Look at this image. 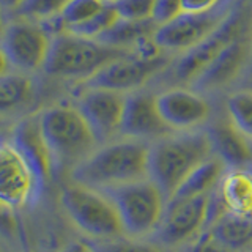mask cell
Returning a JSON list of instances; mask_svg holds the SVG:
<instances>
[{
  "label": "cell",
  "mask_w": 252,
  "mask_h": 252,
  "mask_svg": "<svg viewBox=\"0 0 252 252\" xmlns=\"http://www.w3.org/2000/svg\"><path fill=\"white\" fill-rule=\"evenodd\" d=\"M123 54V49L106 46L96 39L62 33L51 38L43 69L54 77L81 79L87 82L102 66Z\"/></svg>",
  "instance_id": "5"
},
{
  "label": "cell",
  "mask_w": 252,
  "mask_h": 252,
  "mask_svg": "<svg viewBox=\"0 0 252 252\" xmlns=\"http://www.w3.org/2000/svg\"><path fill=\"white\" fill-rule=\"evenodd\" d=\"M24 2H26V0H0V10L16 13Z\"/></svg>",
  "instance_id": "35"
},
{
  "label": "cell",
  "mask_w": 252,
  "mask_h": 252,
  "mask_svg": "<svg viewBox=\"0 0 252 252\" xmlns=\"http://www.w3.org/2000/svg\"><path fill=\"white\" fill-rule=\"evenodd\" d=\"M33 82L22 74L0 76V112H13L27 106L33 98Z\"/></svg>",
  "instance_id": "23"
},
{
  "label": "cell",
  "mask_w": 252,
  "mask_h": 252,
  "mask_svg": "<svg viewBox=\"0 0 252 252\" xmlns=\"http://www.w3.org/2000/svg\"><path fill=\"white\" fill-rule=\"evenodd\" d=\"M89 252H96V251H93L92 248H89Z\"/></svg>",
  "instance_id": "39"
},
{
  "label": "cell",
  "mask_w": 252,
  "mask_h": 252,
  "mask_svg": "<svg viewBox=\"0 0 252 252\" xmlns=\"http://www.w3.org/2000/svg\"><path fill=\"white\" fill-rule=\"evenodd\" d=\"M147 159L148 145L145 142L129 137L106 142L74 165L71 180L106 191L147 178Z\"/></svg>",
  "instance_id": "1"
},
{
  "label": "cell",
  "mask_w": 252,
  "mask_h": 252,
  "mask_svg": "<svg viewBox=\"0 0 252 252\" xmlns=\"http://www.w3.org/2000/svg\"><path fill=\"white\" fill-rule=\"evenodd\" d=\"M120 134L136 140H158L172 134L156 106V96L150 93H132L125 96Z\"/></svg>",
  "instance_id": "14"
},
{
  "label": "cell",
  "mask_w": 252,
  "mask_h": 252,
  "mask_svg": "<svg viewBox=\"0 0 252 252\" xmlns=\"http://www.w3.org/2000/svg\"><path fill=\"white\" fill-rule=\"evenodd\" d=\"M11 142L33 172L38 185L41 186L46 183L51 178L55 165L41 132L39 115L27 117L16 125Z\"/></svg>",
  "instance_id": "17"
},
{
  "label": "cell",
  "mask_w": 252,
  "mask_h": 252,
  "mask_svg": "<svg viewBox=\"0 0 252 252\" xmlns=\"http://www.w3.org/2000/svg\"><path fill=\"white\" fill-rule=\"evenodd\" d=\"M38 181L13 142L0 140V202L19 210L33 199Z\"/></svg>",
  "instance_id": "13"
},
{
  "label": "cell",
  "mask_w": 252,
  "mask_h": 252,
  "mask_svg": "<svg viewBox=\"0 0 252 252\" xmlns=\"http://www.w3.org/2000/svg\"><path fill=\"white\" fill-rule=\"evenodd\" d=\"M207 228L236 252L243 251L252 243V218L225 211L210 222Z\"/></svg>",
  "instance_id": "21"
},
{
  "label": "cell",
  "mask_w": 252,
  "mask_h": 252,
  "mask_svg": "<svg viewBox=\"0 0 252 252\" xmlns=\"http://www.w3.org/2000/svg\"><path fill=\"white\" fill-rule=\"evenodd\" d=\"M248 68H249V73L252 74V36H251V41H249V62H248Z\"/></svg>",
  "instance_id": "37"
},
{
  "label": "cell",
  "mask_w": 252,
  "mask_h": 252,
  "mask_svg": "<svg viewBox=\"0 0 252 252\" xmlns=\"http://www.w3.org/2000/svg\"><path fill=\"white\" fill-rule=\"evenodd\" d=\"M230 13L225 6L205 13H180L172 21L158 26L153 33V41L161 51H188L200 43L205 36H208L227 14Z\"/></svg>",
  "instance_id": "8"
},
{
  "label": "cell",
  "mask_w": 252,
  "mask_h": 252,
  "mask_svg": "<svg viewBox=\"0 0 252 252\" xmlns=\"http://www.w3.org/2000/svg\"><path fill=\"white\" fill-rule=\"evenodd\" d=\"M225 172V165L216 156L203 161L199 167H195L189 175L181 181L172 197H195V195H208L216 189Z\"/></svg>",
  "instance_id": "20"
},
{
  "label": "cell",
  "mask_w": 252,
  "mask_h": 252,
  "mask_svg": "<svg viewBox=\"0 0 252 252\" xmlns=\"http://www.w3.org/2000/svg\"><path fill=\"white\" fill-rule=\"evenodd\" d=\"M228 120L244 137L252 140V90H241L227 99Z\"/></svg>",
  "instance_id": "24"
},
{
  "label": "cell",
  "mask_w": 252,
  "mask_h": 252,
  "mask_svg": "<svg viewBox=\"0 0 252 252\" xmlns=\"http://www.w3.org/2000/svg\"><path fill=\"white\" fill-rule=\"evenodd\" d=\"M164 123L172 131H192L210 115V104L202 94L186 89H170L156 96Z\"/></svg>",
  "instance_id": "15"
},
{
  "label": "cell",
  "mask_w": 252,
  "mask_h": 252,
  "mask_svg": "<svg viewBox=\"0 0 252 252\" xmlns=\"http://www.w3.org/2000/svg\"><path fill=\"white\" fill-rule=\"evenodd\" d=\"M92 249L96 252H169L167 248L161 246L156 241H142L140 238H129V236L98 241Z\"/></svg>",
  "instance_id": "27"
},
{
  "label": "cell",
  "mask_w": 252,
  "mask_h": 252,
  "mask_svg": "<svg viewBox=\"0 0 252 252\" xmlns=\"http://www.w3.org/2000/svg\"><path fill=\"white\" fill-rule=\"evenodd\" d=\"M107 2H109V0H107Z\"/></svg>",
  "instance_id": "41"
},
{
  "label": "cell",
  "mask_w": 252,
  "mask_h": 252,
  "mask_svg": "<svg viewBox=\"0 0 252 252\" xmlns=\"http://www.w3.org/2000/svg\"><path fill=\"white\" fill-rule=\"evenodd\" d=\"M243 32L244 13L241 10L230 11L208 36H205L200 43L183 52L175 65L177 79L181 82H192L225 46L243 36Z\"/></svg>",
  "instance_id": "9"
},
{
  "label": "cell",
  "mask_w": 252,
  "mask_h": 252,
  "mask_svg": "<svg viewBox=\"0 0 252 252\" xmlns=\"http://www.w3.org/2000/svg\"><path fill=\"white\" fill-rule=\"evenodd\" d=\"M3 29H5V26H3V19H2V10H0V36L3 33Z\"/></svg>",
  "instance_id": "38"
},
{
  "label": "cell",
  "mask_w": 252,
  "mask_h": 252,
  "mask_svg": "<svg viewBox=\"0 0 252 252\" xmlns=\"http://www.w3.org/2000/svg\"><path fill=\"white\" fill-rule=\"evenodd\" d=\"M112 199L125 236L153 235L164 215L167 197L148 177L104 191Z\"/></svg>",
  "instance_id": "6"
},
{
  "label": "cell",
  "mask_w": 252,
  "mask_h": 252,
  "mask_svg": "<svg viewBox=\"0 0 252 252\" xmlns=\"http://www.w3.org/2000/svg\"><path fill=\"white\" fill-rule=\"evenodd\" d=\"M118 19L120 18H118V14L115 13L112 5H110L109 2H106L104 6H102L96 14H93L90 19H87L85 22L79 24V26L71 27L66 33L81 36V38L98 39L101 35H104Z\"/></svg>",
  "instance_id": "25"
},
{
  "label": "cell",
  "mask_w": 252,
  "mask_h": 252,
  "mask_svg": "<svg viewBox=\"0 0 252 252\" xmlns=\"http://www.w3.org/2000/svg\"><path fill=\"white\" fill-rule=\"evenodd\" d=\"M153 2L155 0H109L118 18L126 21L152 19Z\"/></svg>",
  "instance_id": "29"
},
{
  "label": "cell",
  "mask_w": 252,
  "mask_h": 252,
  "mask_svg": "<svg viewBox=\"0 0 252 252\" xmlns=\"http://www.w3.org/2000/svg\"><path fill=\"white\" fill-rule=\"evenodd\" d=\"M215 194L225 211L252 218V173L244 169L224 172Z\"/></svg>",
  "instance_id": "19"
},
{
  "label": "cell",
  "mask_w": 252,
  "mask_h": 252,
  "mask_svg": "<svg viewBox=\"0 0 252 252\" xmlns=\"http://www.w3.org/2000/svg\"><path fill=\"white\" fill-rule=\"evenodd\" d=\"M104 3L106 0H68L60 13V19L65 24L66 32L90 19L104 6Z\"/></svg>",
  "instance_id": "26"
},
{
  "label": "cell",
  "mask_w": 252,
  "mask_h": 252,
  "mask_svg": "<svg viewBox=\"0 0 252 252\" xmlns=\"http://www.w3.org/2000/svg\"><path fill=\"white\" fill-rule=\"evenodd\" d=\"M89 248L85 243L81 241H73V243H68L65 248H62L60 252H89Z\"/></svg>",
  "instance_id": "34"
},
{
  "label": "cell",
  "mask_w": 252,
  "mask_h": 252,
  "mask_svg": "<svg viewBox=\"0 0 252 252\" xmlns=\"http://www.w3.org/2000/svg\"><path fill=\"white\" fill-rule=\"evenodd\" d=\"M18 232V216L16 210L0 202V236L11 238Z\"/></svg>",
  "instance_id": "32"
},
{
  "label": "cell",
  "mask_w": 252,
  "mask_h": 252,
  "mask_svg": "<svg viewBox=\"0 0 252 252\" xmlns=\"http://www.w3.org/2000/svg\"><path fill=\"white\" fill-rule=\"evenodd\" d=\"M60 203L71 222L92 238L106 241L125 236L115 205L101 189L73 181L62 189Z\"/></svg>",
  "instance_id": "3"
},
{
  "label": "cell",
  "mask_w": 252,
  "mask_h": 252,
  "mask_svg": "<svg viewBox=\"0 0 252 252\" xmlns=\"http://www.w3.org/2000/svg\"><path fill=\"white\" fill-rule=\"evenodd\" d=\"M39 125L54 165L73 164L89 156L98 144L89 125L74 106H52L39 114Z\"/></svg>",
  "instance_id": "4"
},
{
  "label": "cell",
  "mask_w": 252,
  "mask_h": 252,
  "mask_svg": "<svg viewBox=\"0 0 252 252\" xmlns=\"http://www.w3.org/2000/svg\"><path fill=\"white\" fill-rule=\"evenodd\" d=\"M165 63H167V59L164 55L147 59L137 54H123L109 62L98 73H94L87 81V87L112 90L122 94L126 92H134L144 85L150 77H153L158 71H161Z\"/></svg>",
  "instance_id": "10"
},
{
  "label": "cell",
  "mask_w": 252,
  "mask_h": 252,
  "mask_svg": "<svg viewBox=\"0 0 252 252\" xmlns=\"http://www.w3.org/2000/svg\"><path fill=\"white\" fill-rule=\"evenodd\" d=\"M191 252H236L230 246H227L225 243H222L219 238H216L208 228L197 235V238L192 240Z\"/></svg>",
  "instance_id": "31"
},
{
  "label": "cell",
  "mask_w": 252,
  "mask_h": 252,
  "mask_svg": "<svg viewBox=\"0 0 252 252\" xmlns=\"http://www.w3.org/2000/svg\"><path fill=\"white\" fill-rule=\"evenodd\" d=\"M66 2L68 0H26L16 14H19L24 19H36L41 22L59 16Z\"/></svg>",
  "instance_id": "28"
},
{
  "label": "cell",
  "mask_w": 252,
  "mask_h": 252,
  "mask_svg": "<svg viewBox=\"0 0 252 252\" xmlns=\"http://www.w3.org/2000/svg\"><path fill=\"white\" fill-rule=\"evenodd\" d=\"M51 47V36L39 24L27 21L13 22L3 29L2 51L8 63L22 71L44 66Z\"/></svg>",
  "instance_id": "11"
},
{
  "label": "cell",
  "mask_w": 252,
  "mask_h": 252,
  "mask_svg": "<svg viewBox=\"0 0 252 252\" xmlns=\"http://www.w3.org/2000/svg\"><path fill=\"white\" fill-rule=\"evenodd\" d=\"M76 107L89 125L98 144H106L120 132L125 107V96L122 93L89 87L81 94Z\"/></svg>",
  "instance_id": "12"
},
{
  "label": "cell",
  "mask_w": 252,
  "mask_h": 252,
  "mask_svg": "<svg viewBox=\"0 0 252 252\" xmlns=\"http://www.w3.org/2000/svg\"><path fill=\"white\" fill-rule=\"evenodd\" d=\"M180 13H183L181 0H155L152 19L156 26H162V24L177 18Z\"/></svg>",
  "instance_id": "30"
},
{
  "label": "cell",
  "mask_w": 252,
  "mask_h": 252,
  "mask_svg": "<svg viewBox=\"0 0 252 252\" xmlns=\"http://www.w3.org/2000/svg\"><path fill=\"white\" fill-rule=\"evenodd\" d=\"M210 195L167 199L161 222L153 233L155 241L169 249L197 238L208 225Z\"/></svg>",
  "instance_id": "7"
},
{
  "label": "cell",
  "mask_w": 252,
  "mask_h": 252,
  "mask_svg": "<svg viewBox=\"0 0 252 252\" xmlns=\"http://www.w3.org/2000/svg\"><path fill=\"white\" fill-rule=\"evenodd\" d=\"M249 62V41L240 36L228 46H225L215 59H213L207 68L197 76L192 84L200 92H213L224 89L230 85L240 73L248 68Z\"/></svg>",
  "instance_id": "16"
},
{
  "label": "cell",
  "mask_w": 252,
  "mask_h": 252,
  "mask_svg": "<svg viewBox=\"0 0 252 252\" xmlns=\"http://www.w3.org/2000/svg\"><path fill=\"white\" fill-rule=\"evenodd\" d=\"M251 2H252V0H251Z\"/></svg>",
  "instance_id": "40"
},
{
  "label": "cell",
  "mask_w": 252,
  "mask_h": 252,
  "mask_svg": "<svg viewBox=\"0 0 252 252\" xmlns=\"http://www.w3.org/2000/svg\"><path fill=\"white\" fill-rule=\"evenodd\" d=\"M158 26L153 19L144 21H126L118 19L112 27H110L104 35H101L96 41L117 47V49H126V47H136L142 39L153 36Z\"/></svg>",
  "instance_id": "22"
},
{
  "label": "cell",
  "mask_w": 252,
  "mask_h": 252,
  "mask_svg": "<svg viewBox=\"0 0 252 252\" xmlns=\"http://www.w3.org/2000/svg\"><path fill=\"white\" fill-rule=\"evenodd\" d=\"M210 139L213 155L222 161L225 167L243 169L251 158L252 152L249 147V139L235 128L232 122H218L207 131Z\"/></svg>",
  "instance_id": "18"
},
{
  "label": "cell",
  "mask_w": 252,
  "mask_h": 252,
  "mask_svg": "<svg viewBox=\"0 0 252 252\" xmlns=\"http://www.w3.org/2000/svg\"><path fill=\"white\" fill-rule=\"evenodd\" d=\"M183 11L188 13H205L222 5V0H181Z\"/></svg>",
  "instance_id": "33"
},
{
  "label": "cell",
  "mask_w": 252,
  "mask_h": 252,
  "mask_svg": "<svg viewBox=\"0 0 252 252\" xmlns=\"http://www.w3.org/2000/svg\"><path fill=\"white\" fill-rule=\"evenodd\" d=\"M8 66H10V63H8V60H6V57H5L3 51L0 49V76L6 74V71H8Z\"/></svg>",
  "instance_id": "36"
},
{
  "label": "cell",
  "mask_w": 252,
  "mask_h": 252,
  "mask_svg": "<svg viewBox=\"0 0 252 252\" xmlns=\"http://www.w3.org/2000/svg\"><path fill=\"white\" fill-rule=\"evenodd\" d=\"M210 139L203 131H181L155 140L148 145L147 177L169 197L189 173L210 159Z\"/></svg>",
  "instance_id": "2"
}]
</instances>
